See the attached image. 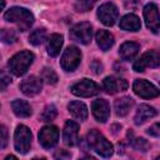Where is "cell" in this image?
I'll return each mask as SVG.
<instances>
[{
    "label": "cell",
    "mask_w": 160,
    "mask_h": 160,
    "mask_svg": "<svg viewBox=\"0 0 160 160\" xmlns=\"http://www.w3.org/2000/svg\"><path fill=\"white\" fill-rule=\"evenodd\" d=\"M68 109H69L70 114L75 119H78L80 121L86 120V118H88V108H86V105L84 102H81V101H71L68 105Z\"/></svg>",
    "instance_id": "d6986e66"
},
{
    "label": "cell",
    "mask_w": 160,
    "mask_h": 160,
    "mask_svg": "<svg viewBox=\"0 0 160 160\" xmlns=\"http://www.w3.org/2000/svg\"><path fill=\"white\" fill-rule=\"evenodd\" d=\"M81 60V52L76 46H68L60 60V65L65 71H74Z\"/></svg>",
    "instance_id": "5b68a950"
},
{
    "label": "cell",
    "mask_w": 160,
    "mask_h": 160,
    "mask_svg": "<svg viewBox=\"0 0 160 160\" xmlns=\"http://www.w3.org/2000/svg\"><path fill=\"white\" fill-rule=\"evenodd\" d=\"M4 19L6 21L15 22L21 31L28 30L32 25V22H34L32 14L29 10H26L24 8H20V6H14V8L9 9L4 14Z\"/></svg>",
    "instance_id": "6da1fadb"
},
{
    "label": "cell",
    "mask_w": 160,
    "mask_h": 160,
    "mask_svg": "<svg viewBox=\"0 0 160 160\" xmlns=\"http://www.w3.org/2000/svg\"><path fill=\"white\" fill-rule=\"evenodd\" d=\"M86 141H88V145L89 148H91L95 152H98L100 156L102 158H109L112 155V151H114V148L112 145L98 131V130H91L88 136H86Z\"/></svg>",
    "instance_id": "7a4b0ae2"
},
{
    "label": "cell",
    "mask_w": 160,
    "mask_h": 160,
    "mask_svg": "<svg viewBox=\"0 0 160 160\" xmlns=\"http://www.w3.org/2000/svg\"><path fill=\"white\" fill-rule=\"evenodd\" d=\"M62 46V36L59 34H52L48 40V54L50 56H58L60 52V49Z\"/></svg>",
    "instance_id": "cb8c5ba5"
},
{
    "label": "cell",
    "mask_w": 160,
    "mask_h": 160,
    "mask_svg": "<svg viewBox=\"0 0 160 160\" xmlns=\"http://www.w3.org/2000/svg\"><path fill=\"white\" fill-rule=\"evenodd\" d=\"M146 132H148L149 135L154 136V138H160V122H156V124L151 125V126L148 129Z\"/></svg>",
    "instance_id": "4dcf8cb0"
},
{
    "label": "cell",
    "mask_w": 160,
    "mask_h": 160,
    "mask_svg": "<svg viewBox=\"0 0 160 160\" xmlns=\"http://www.w3.org/2000/svg\"><path fill=\"white\" fill-rule=\"evenodd\" d=\"M70 156H71V154L70 152H66L65 150H60V151H58L55 154V158H60V159H69Z\"/></svg>",
    "instance_id": "836d02e7"
},
{
    "label": "cell",
    "mask_w": 160,
    "mask_h": 160,
    "mask_svg": "<svg viewBox=\"0 0 160 160\" xmlns=\"http://www.w3.org/2000/svg\"><path fill=\"white\" fill-rule=\"evenodd\" d=\"M156 115V110L149 105H140L136 110V114H135V118H134V122L136 125H140L142 122H145L146 120H149L150 118H154Z\"/></svg>",
    "instance_id": "ac0fdd59"
},
{
    "label": "cell",
    "mask_w": 160,
    "mask_h": 160,
    "mask_svg": "<svg viewBox=\"0 0 160 160\" xmlns=\"http://www.w3.org/2000/svg\"><path fill=\"white\" fill-rule=\"evenodd\" d=\"M131 145H132V148H134L135 150H139V151H146V150L149 149L148 141H146L145 139H142V138H136V139H134V140L131 141Z\"/></svg>",
    "instance_id": "f546056e"
},
{
    "label": "cell",
    "mask_w": 160,
    "mask_h": 160,
    "mask_svg": "<svg viewBox=\"0 0 160 160\" xmlns=\"http://www.w3.org/2000/svg\"><path fill=\"white\" fill-rule=\"evenodd\" d=\"M41 79L46 82V84H55L58 81V75L56 72L50 69V68H44L42 71H41Z\"/></svg>",
    "instance_id": "484cf974"
},
{
    "label": "cell",
    "mask_w": 160,
    "mask_h": 160,
    "mask_svg": "<svg viewBox=\"0 0 160 160\" xmlns=\"http://www.w3.org/2000/svg\"><path fill=\"white\" fill-rule=\"evenodd\" d=\"M9 159H16V158H15V156H12V155H10V156H6V158H5V160H9Z\"/></svg>",
    "instance_id": "d590c367"
},
{
    "label": "cell",
    "mask_w": 160,
    "mask_h": 160,
    "mask_svg": "<svg viewBox=\"0 0 160 160\" xmlns=\"http://www.w3.org/2000/svg\"><path fill=\"white\" fill-rule=\"evenodd\" d=\"M160 65V54L155 50L146 51L142 54L132 65L134 70L138 72L144 71L146 68H158Z\"/></svg>",
    "instance_id": "52a82bcc"
},
{
    "label": "cell",
    "mask_w": 160,
    "mask_h": 160,
    "mask_svg": "<svg viewBox=\"0 0 160 160\" xmlns=\"http://www.w3.org/2000/svg\"><path fill=\"white\" fill-rule=\"evenodd\" d=\"M11 109L14 111V114L19 118H28L31 115V106L29 105L28 101L21 100V99H16L11 102Z\"/></svg>",
    "instance_id": "44dd1931"
},
{
    "label": "cell",
    "mask_w": 160,
    "mask_h": 160,
    "mask_svg": "<svg viewBox=\"0 0 160 160\" xmlns=\"http://www.w3.org/2000/svg\"><path fill=\"white\" fill-rule=\"evenodd\" d=\"M45 36H46V31H45V29H36V30H34L31 34H30V36H29V42L30 44H32V45H35V46H38V45H40L44 40H45Z\"/></svg>",
    "instance_id": "d4e9b609"
},
{
    "label": "cell",
    "mask_w": 160,
    "mask_h": 160,
    "mask_svg": "<svg viewBox=\"0 0 160 160\" xmlns=\"http://www.w3.org/2000/svg\"><path fill=\"white\" fill-rule=\"evenodd\" d=\"M91 110H92V115L94 118L100 121V122H105L109 119L110 115V105L105 99H96L92 101L91 104Z\"/></svg>",
    "instance_id": "4fadbf2b"
},
{
    "label": "cell",
    "mask_w": 160,
    "mask_h": 160,
    "mask_svg": "<svg viewBox=\"0 0 160 160\" xmlns=\"http://www.w3.org/2000/svg\"><path fill=\"white\" fill-rule=\"evenodd\" d=\"M62 139L65 145L68 146H74L78 140H79V125L78 122L69 120L66 121L65 126H64V131H62Z\"/></svg>",
    "instance_id": "5bb4252c"
},
{
    "label": "cell",
    "mask_w": 160,
    "mask_h": 160,
    "mask_svg": "<svg viewBox=\"0 0 160 160\" xmlns=\"http://www.w3.org/2000/svg\"><path fill=\"white\" fill-rule=\"evenodd\" d=\"M96 0H76L75 2V10L79 12H85L89 11L90 9H92V6L95 5Z\"/></svg>",
    "instance_id": "83f0119b"
},
{
    "label": "cell",
    "mask_w": 160,
    "mask_h": 160,
    "mask_svg": "<svg viewBox=\"0 0 160 160\" xmlns=\"http://www.w3.org/2000/svg\"><path fill=\"white\" fill-rule=\"evenodd\" d=\"M32 60H34V54L32 52H30L28 50L20 51V52L15 54L9 60V69L14 75L21 76L28 71Z\"/></svg>",
    "instance_id": "3957f363"
},
{
    "label": "cell",
    "mask_w": 160,
    "mask_h": 160,
    "mask_svg": "<svg viewBox=\"0 0 160 160\" xmlns=\"http://www.w3.org/2000/svg\"><path fill=\"white\" fill-rule=\"evenodd\" d=\"M120 28L128 31H138L141 28L140 19L134 14H128L120 20Z\"/></svg>",
    "instance_id": "ffe728a7"
},
{
    "label": "cell",
    "mask_w": 160,
    "mask_h": 160,
    "mask_svg": "<svg viewBox=\"0 0 160 160\" xmlns=\"http://www.w3.org/2000/svg\"><path fill=\"white\" fill-rule=\"evenodd\" d=\"M132 89H134V92L138 96L144 98V99L156 98L160 94V90L156 86H154L152 84H150L149 81H146L144 79L135 80L134 81V85H132Z\"/></svg>",
    "instance_id": "30bf717a"
},
{
    "label": "cell",
    "mask_w": 160,
    "mask_h": 160,
    "mask_svg": "<svg viewBox=\"0 0 160 160\" xmlns=\"http://www.w3.org/2000/svg\"><path fill=\"white\" fill-rule=\"evenodd\" d=\"M70 38L71 40L80 42V44H89L92 38V28L89 22L82 21L76 25H74L70 30Z\"/></svg>",
    "instance_id": "8992f818"
},
{
    "label": "cell",
    "mask_w": 160,
    "mask_h": 160,
    "mask_svg": "<svg viewBox=\"0 0 160 160\" xmlns=\"http://www.w3.org/2000/svg\"><path fill=\"white\" fill-rule=\"evenodd\" d=\"M139 50H140L139 44L132 42V41H128V42H124V44L120 46L119 54H120V56H121L122 60L129 61V60H132V59L138 55Z\"/></svg>",
    "instance_id": "e0dca14e"
},
{
    "label": "cell",
    "mask_w": 160,
    "mask_h": 160,
    "mask_svg": "<svg viewBox=\"0 0 160 160\" xmlns=\"http://www.w3.org/2000/svg\"><path fill=\"white\" fill-rule=\"evenodd\" d=\"M56 115H58L56 108H55L54 105H48V106L44 109V111H42L40 119H41V121H51V120H54V119L56 118Z\"/></svg>",
    "instance_id": "4316f807"
},
{
    "label": "cell",
    "mask_w": 160,
    "mask_h": 160,
    "mask_svg": "<svg viewBox=\"0 0 160 160\" xmlns=\"http://www.w3.org/2000/svg\"><path fill=\"white\" fill-rule=\"evenodd\" d=\"M158 159H160V156H159V158H158Z\"/></svg>",
    "instance_id": "74e56055"
},
{
    "label": "cell",
    "mask_w": 160,
    "mask_h": 160,
    "mask_svg": "<svg viewBox=\"0 0 160 160\" xmlns=\"http://www.w3.org/2000/svg\"><path fill=\"white\" fill-rule=\"evenodd\" d=\"M31 131L25 125H19L14 134V146L20 154H26L31 146Z\"/></svg>",
    "instance_id": "277c9868"
},
{
    "label": "cell",
    "mask_w": 160,
    "mask_h": 160,
    "mask_svg": "<svg viewBox=\"0 0 160 160\" xmlns=\"http://www.w3.org/2000/svg\"><path fill=\"white\" fill-rule=\"evenodd\" d=\"M6 142H8V131L5 126H1V149L6 146Z\"/></svg>",
    "instance_id": "d6a6232c"
},
{
    "label": "cell",
    "mask_w": 160,
    "mask_h": 160,
    "mask_svg": "<svg viewBox=\"0 0 160 160\" xmlns=\"http://www.w3.org/2000/svg\"><path fill=\"white\" fill-rule=\"evenodd\" d=\"M102 88L108 94H115L118 91H124L128 89V82L124 79L115 76H106L102 80Z\"/></svg>",
    "instance_id": "2e32d148"
},
{
    "label": "cell",
    "mask_w": 160,
    "mask_h": 160,
    "mask_svg": "<svg viewBox=\"0 0 160 160\" xmlns=\"http://www.w3.org/2000/svg\"><path fill=\"white\" fill-rule=\"evenodd\" d=\"M41 88H42V82L36 76H29V78L24 79L20 84V90L26 96H34V95L39 94Z\"/></svg>",
    "instance_id": "9a60e30c"
},
{
    "label": "cell",
    "mask_w": 160,
    "mask_h": 160,
    "mask_svg": "<svg viewBox=\"0 0 160 160\" xmlns=\"http://www.w3.org/2000/svg\"><path fill=\"white\" fill-rule=\"evenodd\" d=\"M129 1H131V2H134V5H135V4H138V1H139V0H129Z\"/></svg>",
    "instance_id": "8d00e7d4"
},
{
    "label": "cell",
    "mask_w": 160,
    "mask_h": 160,
    "mask_svg": "<svg viewBox=\"0 0 160 160\" xmlns=\"http://www.w3.org/2000/svg\"><path fill=\"white\" fill-rule=\"evenodd\" d=\"M118 8L112 4V2H105L102 4L99 10H98V18L99 20L106 25V26H111L115 24L116 19H118Z\"/></svg>",
    "instance_id": "8fae6325"
},
{
    "label": "cell",
    "mask_w": 160,
    "mask_h": 160,
    "mask_svg": "<svg viewBox=\"0 0 160 160\" xmlns=\"http://www.w3.org/2000/svg\"><path fill=\"white\" fill-rule=\"evenodd\" d=\"M134 105V100L131 98H121V99H118L115 102H114V109H115V112L116 115L119 116H125L128 115V112L131 110Z\"/></svg>",
    "instance_id": "603a6c76"
},
{
    "label": "cell",
    "mask_w": 160,
    "mask_h": 160,
    "mask_svg": "<svg viewBox=\"0 0 160 160\" xmlns=\"http://www.w3.org/2000/svg\"><path fill=\"white\" fill-rule=\"evenodd\" d=\"M96 42L102 51H108L114 45V36L106 30H99L96 32Z\"/></svg>",
    "instance_id": "7402d4cb"
},
{
    "label": "cell",
    "mask_w": 160,
    "mask_h": 160,
    "mask_svg": "<svg viewBox=\"0 0 160 160\" xmlns=\"http://www.w3.org/2000/svg\"><path fill=\"white\" fill-rule=\"evenodd\" d=\"M58 139H59V130L56 126H52V125L44 126L39 132V142L45 149H50L55 146L58 142Z\"/></svg>",
    "instance_id": "7c38bea8"
},
{
    "label": "cell",
    "mask_w": 160,
    "mask_h": 160,
    "mask_svg": "<svg viewBox=\"0 0 160 160\" xmlns=\"http://www.w3.org/2000/svg\"><path fill=\"white\" fill-rule=\"evenodd\" d=\"M0 36H1L2 42H6V44L14 42V41L16 40V34H15V31L11 30V29H2Z\"/></svg>",
    "instance_id": "f1b7e54d"
},
{
    "label": "cell",
    "mask_w": 160,
    "mask_h": 160,
    "mask_svg": "<svg viewBox=\"0 0 160 160\" xmlns=\"http://www.w3.org/2000/svg\"><path fill=\"white\" fill-rule=\"evenodd\" d=\"M91 68L94 69V71H95L96 74H99V72H101V71H102V65H101L99 61H96V60L91 64Z\"/></svg>",
    "instance_id": "e575fe53"
},
{
    "label": "cell",
    "mask_w": 160,
    "mask_h": 160,
    "mask_svg": "<svg viewBox=\"0 0 160 160\" xmlns=\"http://www.w3.org/2000/svg\"><path fill=\"white\" fill-rule=\"evenodd\" d=\"M0 81H1V90H5L6 86L11 82V78H10V75H8L5 72V70L1 71V79H0Z\"/></svg>",
    "instance_id": "1f68e13d"
},
{
    "label": "cell",
    "mask_w": 160,
    "mask_h": 160,
    "mask_svg": "<svg viewBox=\"0 0 160 160\" xmlns=\"http://www.w3.org/2000/svg\"><path fill=\"white\" fill-rule=\"evenodd\" d=\"M144 19L146 26L152 32H158L160 30V12L154 2H150L144 8Z\"/></svg>",
    "instance_id": "9c48e42d"
},
{
    "label": "cell",
    "mask_w": 160,
    "mask_h": 160,
    "mask_svg": "<svg viewBox=\"0 0 160 160\" xmlns=\"http://www.w3.org/2000/svg\"><path fill=\"white\" fill-rule=\"evenodd\" d=\"M99 91H100L99 85L89 79H82L71 86V92L76 96H82V98L96 95L99 94Z\"/></svg>",
    "instance_id": "ba28073f"
}]
</instances>
